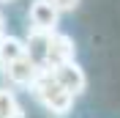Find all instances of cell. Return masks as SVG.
<instances>
[{
    "label": "cell",
    "instance_id": "cell-1",
    "mask_svg": "<svg viewBox=\"0 0 120 118\" xmlns=\"http://www.w3.org/2000/svg\"><path fill=\"white\" fill-rule=\"evenodd\" d=\"M30 91H33V96H36V102L41 104L49 115H55V118H66L68 113L74 110V99L76 96L68 93V91L55 80V74L49 72V69H44V72L38 74V80L33 82Z\"/></svg>",
    "mask_w": 120,
    "mask_h": 118
},
{
    "label": "cell",
    "instance_id": "cell-2",
    "mask_svg": "<svg viewBox=\"0 0 120 118\" xmlns=\"http://www.w3.org/2000/svg\"><path fill=\"white\" fill-rule=\"evenodd\" d=\"M76 58V44L68 33H49V47H46V58H44V69H57L63 63H71Z\"/></svg>",
    "mask_w": 120,
    "mask_h": 118
},
{
    "label": "cell",
    "instance_id": "cell-3",
    "mask_svg": "<svg viewBox=\"0 0 120 118\" xmlns=\"http://www.w3.org/2000/svg\"><path fill=\"white\" fill-rule=\"evenodd\" d=\"M27 22L33 30H41V33H55L60 22V11L49 3V0H33L27 11Z\"/></svg>",
    "mask_w": 120,
    "mask_h": 118
},
{
    "label": "cell",
    "instance_id": "cell-4",
    "mask_svg": "<svg viewBox=\"0 0 120 118\" xmlns=\"http://www.w3.org/2000/svg\"><path fill=\"white\" fill-rule=\"evenodd\" d=\"M3 72H6V77H8L11 85H16V88H33V82L38 80V74L44 72V69L38 66L30 55H25V58L14 60V63H8Z\"/></svg>",
    "mask_w": 120,
    "mask_h": 118
},
{
    "label": "cell",
    "instance_id": "cell-5",
    "mask_svg": "<svg viewBox=\"0 0 120 118\" xmlns=\"http://www.w3.org/2000/svg\"><path fill=\"white\" fill-rule=\"evenodd\" d=\"M49 72L55 74V80L63 85V88L68 91L71 96H79L85 93V88H87V74H85V69L76 63V60H71V63H63V66L57 69H49Z\"/></svg>",
    "mask_w": 120,
    "mask_h": 118
},
{
    "label": "cell",
    "instance_id": "cell-6",
    "mask_svg": "<svg viewBox=\"0 0 120 118\" xmlns=\"http://www.w3.org/2000/svg\"><path fill=\"white\" fill-rule=\"evenodd\" d=\"M25 55H27V47H25L22 38L8 36V33L0 38V66H3V69H6L8 63H14V60L25 58Z\"/></svg>",
    "mask_w": 120,
    "mask_h": 118
},
{
    "label": "cell",
    "instance_id": "cell-7",
    "mask_svg": "<svg viewBox=\"0 0 120 118\" xmlns=\"http://www.w3.org/2000/svg\"><path fill=\"white\" fill-rule=\"evenodd\" d=\"M25 47H27V55L33 60H36L38 66L44 69V58H46V47H49V33H41V30H27V41H25Z\"/></svg>",
    "mask_w": 120,
    "mask_h": 118
},
{
    "label": "cell",
    "instance_id": "cell-8",
    "mask_svg": "<svg viewBox=\"0 0 120 118\" xmlns=\"http://www.w3.org/2000/svg\"><path fill=\"white\" fill-rule=\"evenodd\" d=\"M0 118H27L19 96L11 88H0Z\"/></svg>",
    "mask_w": 120,
    "mask_h": 118
},
{
    "label": "cell",
    "instance_id": "cell-9",
    "mask_svg": "<svg viewBox=\"0 0 120 118\" xmlns=\"http://www.w3.org/2000/svg\"><path fill=\"white\" fill-rule=\"evenodd\" d=\"M60 14H68V11H76L79 8V0H49Z\"/></svg>",
    "mask_w": 120,
    "mask_h": 118
},
{
    "label": "cell",
    "instance_id": "cell-10",
    "mask_svg": "<svg viewBox=\"0 0 120 118\" xmlns=\"http://www.w3.org/2000/svg\"><path fill=\"white\" fill-rule=\"evenodd\" d=\"M6 36V17H3V11H0V38Z\"/></svg>",
    "mask_w": 120,
    "mask_h": 118
},
{
    "label": "cell",
    "instance_id": "cell-11",
    "mask_svg": "<svg viewBox=\"0 0 120 118\" xmlns=\"http://www.w3.org/2000/svg\"><path fill=\"white\" fill-rule=\"evenodd\" d=\"M0 3H14V0H0Z\"/></svg>",
    "mask_w": 120,
    "mask_h": 118
}]
</instances>
